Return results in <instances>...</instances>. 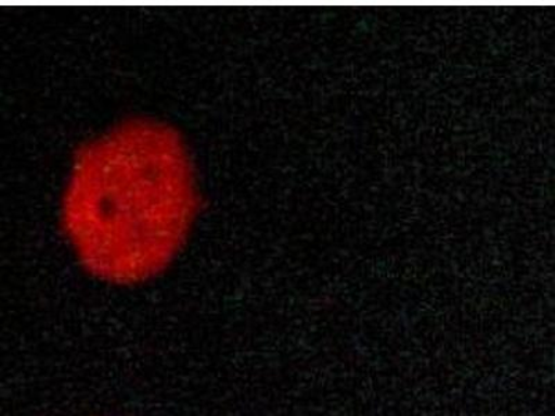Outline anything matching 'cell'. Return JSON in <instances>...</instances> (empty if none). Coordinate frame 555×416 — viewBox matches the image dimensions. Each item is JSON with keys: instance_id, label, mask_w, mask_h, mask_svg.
I'll return each mask as SVG.
<instances>
[{"instance_id": "1", "label": "cell", "mask_w": 555, "mask_h": 416, "mask_svg": "<svg viewBox=\"0 0 555 416\" xmlns=\"http://www.w3.org/2000/svg\"><path fill=\"white\" fill-rule=\"evenodd\" d=\"M197 211L195 168L180 132L137 118L78 148L61 218L82 269L126 286L168 269Z\"/></svg>"}]
</instances>
